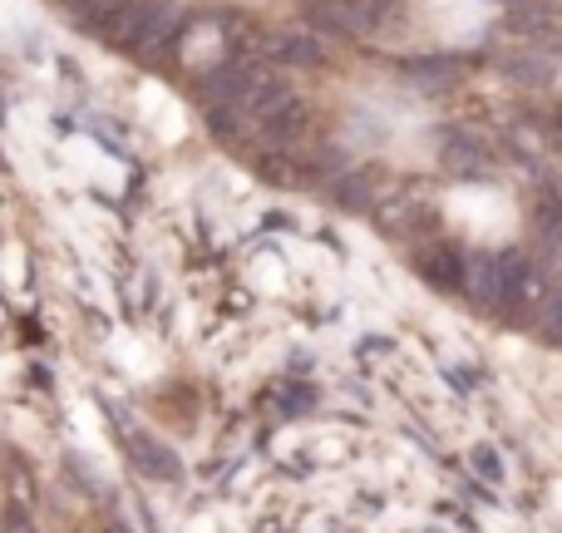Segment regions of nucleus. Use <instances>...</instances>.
<instances>
[{
    "instance_id": "nucleus-1",
    "label": "nucleus",
    "mask_w": 562,
    "mask_h": 533,
    "mask_svg": "<svg viewBox=\"0 0 562 533\" xmlns=\"http://www.w3.org/2000/svg\"><path fill=\"white\" fill-rule=\"evenodd\" d=\"M168 25H173V15H168L164 0H154V5H128L104 25V40H114V45H124V49H148L168 35Z\"/></svg>"
},
{
    "instance_id": "nucleus-2",
    "label": "nucleus",
    "mask_w": 562,
    "mask_h": 533,
    "mask_svg": "<svg viewBox=\"0 0 562 533\" xmlns=\"http://www.w3.org/2000/svg\"><path fill=\"white\" fill-rule=\"evenodd\" d=\"M464 297L474 301L479 311H494L498 301H508V277H504V257L494 253H474L464 271Z\"/></svg>"
},
{
    "instance_id": "nucleus-3",
    "label": "nucleus",
    "mask_w": 562,
    "mask_h": 533,
    "mask_svg": "<svg viewBox=\"0 0 562 533\" xmlns=\"http://www.w3.org/2000/svg\"><path fill=\"white\" fill-rule=\"evenodd\" d=\"M439 164H445V174H454V178H479V174H488V148L479 144L474 134L449 129L445 144H439Z\"/></svg>"
},
{
    "instance_id": "nucleus-4",
    "label": "nucleus",
    "mask_w": 562,
    "mask_h": 533,
    "mask_svg": "<svg viewBox=\"0 0 562 533\" xmlns=\"http://www.w3.org/2000/svg\"><path fill=\"white\" fill-rule=\"evenodd\" d=\"M405 75L415 79L425 95H449V89L464 85V65L454 55H419V59H405Z\"/></svg>"
},
{
    "instance_id": "nucleus-5",
    "label": "nucleus",
    "mask_w": 562,
    "mask_h": 533,
    "mask_svg": "<svg viewBox=\"0 0 562 533\" xmlns=\"http://www.w3.org/2000/svg\"><path fill=\"white\" fill-rule=\"evenodd\" d=\"M311 25L346 40L366 35V0H311Z\"/></svg>"
},
{
    "instance_id": "nucleus-6",
    "label": "nucleus",
    "mask_w": 562,
    "mask_h": 533,
    "mask_svg": "<svg viewBox=\"0 0 562 533\" xmlns=\"http://www.w3.org/2000/svg\"><path fill=\"white\" fill-rule=\"evenodd\" d=\"M262 129H267V138H272L277 148H291V144H301V138H306V129H311V109L301 104L296 95H291L286 104H277L272 114L262 119Z\"/></svg>"
},
{
    "instance_id": "nucleus-7",
    "label": "nucleus",
    "mask_w": 562,
    "mask_h": 533,
    "mask_svg": "<svg viewBox=\"0 0 562 533\" xmlns=\"http://www.w3.org/2000/svg\"><path fill=\"white\" fill-rule=\"evenodd\" d=\"M504 277H508V301H514L518 311L538 307V297H543V271L528 263V257L504 253Z\"/></svg>"
},
{
    "instance_id": "nucleus-8",
    "label": "nucleus",
    "mask_w": 562,
    "mask_h": 533,
    "mask_svg": "<svg viewBox=\"0 0 562 533\" xmlns=\"http://www.w3.org/2000/svg\"><path fill=\"white\" fill-rule=\"evenodd\" d=\"M508 30L533 35V40H553L562 30V15H558V5H543V0H518L514 15H508Z\"/></svg>"
},
{
    "instance_id": "nucleus-9",
    "label": "nucleus",
    "mask_w": 562,
    "mask_h": 533,
    "mask_svg": "<svg viewBox=\"0 0 562 533\" xmlns=\"http://www.w3.org/2000/svg\"><path fill=\"white\" fill-rule=\"evenodd\" d=\"M419 271H425L435 287L445 291H464V271H469V257H459L454 247H435V253L419 257Z\"/></svg>"
},
{
    "instance_id": "nucleus-10",
    "label": "nucleus",
    "mask_w": 562,
    "mask_h": 533,
    "mask_svg": "<svg viewBox=\"0 0 562 533\" xmlns=\"http://www.w3.org/2000/svg\"><path fill=\"white\" fill-rule=\"evenodd\" d=\"M267 49H272V59H281V65H321V45L311 35H296V30H277L267 40Z\"/></svg>"
},
{
    "instance_id": "nucleus-11",
    "label": "nucleus",
    "mask_w": 562,
    "mask_h": 533,
    "mask_svg": "<svg viewBox=\"0 0 562 533\" xmlns=\"http://www.w3.org/2000/svg\"><path fill=\"white\" fill-rule=\"evenodd\" d=\"M504 75L518 79V85H533V89L553 85V65H548L543 55H508L504 59Z\"/></svg>"
},
{
    "instance_id": "nucleus-12",
    "label": "nucleus",
    "mask_w": 562,
    "mask_h": 533,
    "mask_svg": "<svg viewBox=\"0 0 562 533\" xmlns=\"http://www.w3.org/2000/svg\"><path fill=\"white\" fill-rule=\"evenodd\" d=\"M134 0H65V10L75 20H85V25H94V30H104L109 20L119 15V10H128Z\"/></svg>"
},
{
    "instance_id": "nucleus-13",
    "label": "nucleus",
    "mask_w": 562,
    "mask_h": 533,
    "mask_svg": "<svg viewBox=\"0 0 562 533\" xmlns=\"http://www.w3.org/2000/svg\"><path fill=\"white\" fill-rule=\"evenodd\" d=\"M370 198H375V188H370V174L346 178V184H340V203H356V208H366Z\"/></svg>"
},
{
    "instance_id": "nucleus-14",
    "label": "nucleus",
    "mask_w": 562,
    "mask_h": 533,
    "mask_svg": "<svg viewBox=\"0 0 562 533\" xmlns=\"http://www.w3.org/2000/svg\"><path fill=\"white\" fill-rule=\"evenodd\" d=\"M474 465H479V475L484 479H504V465H498L494 445H474Z\"/></svg>"
},
{
    "instance_id": "nucleus-15",
    "label": "nucleus",
    "mask_w": 562,
    "mask_h": 533,
    "mask_svg": "<svg viewBox=\"0 0 562 533\" xmlns=\"http://www.w3.org/2000/svg\"><path fill=\"white\" fill-rule=\"evenodd\" d=\"M5 524H10V533H35V529H30V514H25V504H20V499H10Z\"/></svg>"
},
{
    "instance_id": "nucleus-16",
    "label": "nucleus",
    "mask_w": 562,
    "mask_h": 533,
    "mask_svg": "<svg viewBox=\"0 0 562 533\" xmlns=\"http://www.w3.org/2000/svg\"><path fill=\"white\" fill-rule=\"evenodd\" d=\"M553 336H562V297L553 301Z\"/></svg>"
}]
</instances>
